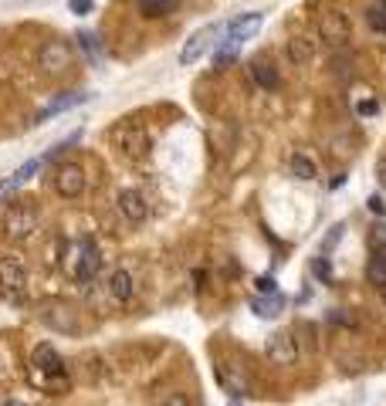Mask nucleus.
Here are the masks:
<instances>
[{
  "mask_svg": "<svg viewBox=\"0 0 386 406\" xmlns=\"http://www.w3.org/2000/svg\"><path fill=\"white\" fill-rule=\"evenodd\" d=\"M112 146L119 156L126 159H143L150 152V132L136 122H126V126H115L112 129Z\"/></svg>",
  "mask_w": 386,
  "mask_h": 406,
  "instance_id": "1",
  "label": "nucleus"
},
{
  "mask_svg": "<svg viewBox=\"0 0 386 406\" xmlns=\"http://www.w3.org/2000/svg\"><path fill=\"white\" fill-rule=\"evenodd\" d=\"M31 366H34V382H58L65 373V359L51 346H38L31 355Z\"/></svg>",
  "mask_w": 386,
  "mask_h": 406,
  "instance_id": "2",
  "label": "nucleus"
},
{
  "mask_svg": "<svg viewBox=\"0 0 386 406\" xmlns=\"http://www.w3.org/2000/svg\"><path fill=\"white\" fill-rule=\"evenodd\" d=\"M319 38H322L325 44H332V48L349 44V17H346L342 10H325V14L319 17Z\"/></svg>",
  "mask_w": 386,
  "mask_h": 406,
  "instance_id": "3",
  "label": "nucleus"
},
{
  "mask_svg": "<svg viewBox=\"0 0 386 406\" xmlns=\"http://www.w3.org/2000/svg\"><path fill=\"white\" fill-rule=\"evenodd\" d=\"M54 190H58V197H65V200L81 197V193H85V170L75 166V163L58 166V173H54Z\"/></svg>",
  "mask_w": 386,
  "mask_h": 406,
  "instance_id": "4",
  "label": "nucleus"
},
{
  "mask_svg": "<svg viewBox=\"0 0 386 406\" xmlns=\"http://www.w3.org/2000/svg\"><path fill=\"white\" fill-rule=\"evenodd\" d=\"M214 41H217V24H204L200 31H193V34H190V41H186L183 51H180V65H193V61H200L207 51L214 48Z\"/></svg>",
  "mask_w": 386,
  "mask_h": 406,
  "instance_id": "5",
  "label": "nucleus"
},
{
  "mask_svg": "<svg viewBox=\"0 0 386 406\" xmlns=\"http://www.w3.org/2000/svg\"><path fill=\"white\" fill-rule=\"evenodd\" d=\"M3 230H7V237H14V241L31 237V230H38V210H34V206H14V210L7 213V220H3Z\"/></svg>",
  "mask_w": 386,
  "mask_h": 406,
  "instance_id": "6",
  "label": "nucleus"
},
{
  "mask_svg": "<svg viewBox=\"0 0 386 406\" xmlns=\"http://www.w3.org/2000/svg\"><path fill=\"white\" fill-rule=\"evenodd\" d=\"M0 288L7 291V295H21L27 288V271L24 264H21V257H0Z\"/></svg>",
  "mask_w": 386,
  "mask_h": 406,
  "instance_id": "7",
  "label": "nucleus"
},
{
  "mask_svg": "<svg viewBox=\"0 0 386 406\" xmlns=\"http://www.w3.org/2000/svg\"><path fill=\"white\" fill-rule=\"evenodd\" d=\"M264 355H268L275 366H295L298 346H295V339H291L288 332H275V335L268 339V346H264Z\"/></svg>",
  "mask_w": 386,
  "mask_h": 406,
  "instance_id": "8",
  "label": "nucleus"
},
{
  "mask_svg": "<svg viewBox=\"0 0 386 406\" xmlns=\"http://www.w3.org/2000/svg\"><path fill=\"white\" fill-rule=\"evenodd\" d=\"M99 268H102V254L95 247V241H81L78 244V268H75V278L78 281H95L99 278Z\"/></svg>",
  "mask_w": 386,
  "mask_h": 406,
  "instance_id": "9",
  "label": "nucleus"
},
{
  "mask_svg": "<svg viewBox=\"0 0 386 406\" xmlns=\"http://www.w3.org/2000/svg\"><path fill=\"white\" fill-rule=\"evenodd\" d=\"M261 24H264V17L257 14V10H251V14H241V17H234L231 24H227V44H234V48H241L248 38H255L257 31H261Z\"/></svg>",
  "mask_w": 386,
  "mask_h": 406,
  "instance_id": "10",
  "label": "nucleus"
},
{
  "mask_svg": "<svg viewBox=\"0 0 386 406\" xmlns=\"http://www.w3.org/2000/svg\"><path fill=\"white\" fill-rule=\"evenodd\" d=\"M115 203H119V213L126 217L129 224H143V220H146V213H150V206H146V197H143L139 190H122Z\"/></svg>",
  "mask_w": 386,
  "mask_h": 406,
  "instance_id": "11",
  "label": "nucleus"
},
{
  "mask_svg": "<svg viewBox=\"0 0 386 406\" xmlns=\"http://www.w3.org/2000/svg\"><path fill=\"white\" fill-rule=\"evenodd\" d=\"M41 166H45V159H27V163L21 166V170H14L10 177H7L3 183H0V200H7L10 193H17V190H21V186H24L27 179L34 177V173H38Z\"/></svg>",
  "mask_w": 386,
  "mask_h": 406,
  "instance_id": "12",
  "label": "nucleus"
},
{
  "mask_svg": "<svg viewBox=\"0 0 386 406\" xmlns=\"http://www.w3.org/2000/svg\"><path fill=\"white\" fill-rule=\"evenodd\" d=\"M41 68L45 72H61V68H68V44L65 41H51V44H45L41 48Z\"/></svg>",
  "mask_w": 386,
  "mask_h": 406,
  "instance_id": "13",
  "label": "nucleus"
},
{
  "mask_svg": "<svg viewBox=\"0 0 386 406\" xmlns=\"http://www.w3.org/2000/svg\"><path fill=\"white\" fill-rule=\"evenodd\" d=\"M251 311H255L257 318H278L284 311V298L278 291H271V295H261V298H251Z\"/></svg>",
  "mask_w": 386,
  "mask_h": 406,
  "instance_id": "14",
  "label": "nucleus"
},
{
  "mask_svg": "<svg viewBox=\"0 0 386 406\" xmlns=\"http://www.w3.org/2000/svg\"><path fill=\"white\" fill-rule=\"evenodd\" d=\"M88 99L85 92H72V95H61V99H54V102H48L41 112H38V122L41 119H51V115H61V112H68V108H75V105H81V102Z\"/></svg>",
  "mask_w": 386,
  "mask_h": 406,
  "instance_id": "15",
  "label": "nucleus"
},
{
  "mask_svg": "<svg viewBox=\"0 0 386 406\" xmlns=\"http://www.w3.org/2000/svg\"><path fill=\"white\" fill-rule=\"evenodd\" d=\"M312 54H315V48H312L309 38H291V41H288V61H291V65H298V68L309 65Z\"/></svg>",
  "mask_w": 386,
  "mask_h": 406,
  "instance_id": "16",
  "label": "nucleus"
},
{
  "mask_svg": "<svg viewBox=\"0 0 386 406\" xmlns=\"http://www.w3.org/2000/svg\"><path fill=\"white\" fill-rule=\"evenodd\" d=\"M108 291H112L115 302H129V298H132V275H129V271H115V275L108 278Z\"/></svg>",
  "mask_w": 386,
  "mask_h": 406,
  "instance_id": "17",
  "label": "nucleus"
},
{
  "mask_svg": "<svg viewBox=\"0 0 386 406\" xmlns=\"http://www.w3.org/2000/svg\"><path fill=\"white\" fill-rule=\"evenodd\" d=\"M366 278H369V284H376V288L386 284V251H373L369 264H366Z\"/></svg>",
  "mask_w": 386,
  "mask_h": 406,
  "instance_id": "18",
  "label": "nucleus"
},
{
  "mask_svg": "<svg viewBox=\"0 0 386 406\" xmlns=\"http://www.w3.org/2000/svg\"><path fill=\"white\" fill-rule=\"evenodd\" d=\"M251 78H255L257 85H261V88H268V92H275V88H278V85H282V78H278V72H275V68H271V65H264V61H261V65H251Z\"/></svg>",
  "mask_w": 386,
  "mask_h": 406,
  "instance_id": "19",
  "label": "nucleus"
},
{
  "mask_svg": "<svg viewBox=\"0 0 386 406\" xmlns=\"http://www.w3.org/2000/svg\"><path fill=\"white\" fill-rule=\"evenodd\" d=\"M139 10H143V17H166L177 10V0H143Z\"/></svg>",
  "mask_w": 386,
  "mask_h": 406,
  "instance_id": "20",
  "label": "nucleus"
},
{
  "mask_svg": "<svg viewBox=\"0 0 386 406\" xmlns=\"http://www.w3.org/2000/svg\"><path fill=\"white\" fill-rule=\"evenodd\" d=\"M78 44H81V51H85V58H88V61H102L99 34H92V31H78Z\"/></svg>",
  "mask_w": 386,
  "mask_h": 406,
  "instance_id": "21",
  "label": "nucleus"
},
{
  "mask_svg": "<svg viewBox=\"0 0 386 406\" xmlns=\"http://www.w3.org/2000/svg\"><path fill=\"white\" fill-rule=\"evenodd\" d=\"M291 173L298 179H315V173H319V170H315V159H309L305 152H295V156H291Z\"/></svg>",
  "mask_w": 386,
  "mask_h": 406,
  "instance_id": "22",
  "label": "nucleus"
},
{
  "mask_svg": "<svg viewBox=\"0 0 386 406\" xmlns=\"http://www.w3.org/2000/svg\"><path fill=\"white\" fill-rule=\"evenodd\" d=\"M366 24L373 27L376 34H386V0H380V3H373V7L366 10Z\"/></svg>",
  "mask_w": 386,
  "mask_h": 406,
  "instance_id": "23",
  "label": "nucleus"
},
{
  "mask_svg": "<svg viewBox=\"0 0 386 406\" xmlns=\"http://www.w3.org/2000/svg\"><path fill=\"white\" fill-rule=\"evenodd\" d=\"M369 247L373 251H386V224H373L369 227Z\"/></svg>",
  "mask_w": 386,
  "mask_h": 406,
  "instance_id": "24",
  "label": "nucleus"
},
{
  "mask_svg": "<svg viewBox=\"0 0 386 406\" xmlns=\"http://www.w3.org/2000/svg\"><path fill=\"white\" fill-rule=\"evenodd\" d=\"M356 112H360V115H376V112H380V102L366 99V102H360V105H356Z\"/></svg>",
  "mask_w": 386,
  "mask_h": 406,
  "instance_id": "25",
  "label": "nucleus"
},
{
  "mask_svg": "<svg viewBox=\"0 0 386 406\" xmlns=\"http://www.w3.org/2000/svg\"><path fill=\"white\" fill-rule=\"evenodd\" d=\"M257 291H261V295H271V291H278V288H275V278H271V275L257 278Z\"/></svg>",
  "mask_w": 386,
  "mask_h": 406,
  "instance_id": "26",
  "label": "nucleus"
},
{
  "mask_svg": "<svg viewBox=\"0 0 386 406\" xmlns=\"http://www.w3.org/2000/svg\"><path fill=\"white\" fill-rule=\"evenodd\" d=\"M369 210H373L376 217H383V213H386V203H383V197H380V193H373V197H369Z\"/></svg>",
  "mask_w": 386,
  "mask_h": 406,
  "instance_id": "27",
  "label": "nucleus"
},
{
  "mask_svg": "<svg viewBox=\"0 0 386 406\" xmlns=\"http://www.w3.org/2000/svg\"><path fill=\"white\" fill-rule=\"evenodd\" d=\"M159 406H190V400H186L183 393H173V396H166Z\"/></svg>",
  "mask_w": 386,
  "mask_h": 406,
  "instance_id": "28",
  "label": "nucleus"
},
{
  "mask_svg": "<svg viewBox=\"0 0 386 406\" xmlns=\"http://www.w3.org/2000/svg\"><path fill=\"white\" fill-rule=\"evenodd\" d=\"M315 278L329 281V264H325V257H322V261H315Z\"/></svg>",
  "mask_w": 386,
  "mask_h": 406,
  "instance_id": "29",
  "label": "nucleus"
},
{
  "mask_svg": "<svg viewBox=\"0 0 386 406\" xmlns=\"http://www.w3.org/2000/svg\"><path fill=\"white\" fill-rule=\"evenodd\" d=\"M376 179H380V186L386 190V156H380V163H376Z\"/></svg>",
  "mask_w": 386,
  "mask_h": 406,
  "instance_id": "30",
  "label": "nucleus"
},
{
  "mask_svg": "<svg viewBox=\"0 0 386 406\" xmlns=\"http://www.w3.org/2000/svg\"><path fill=\"white\" fill-rule=\"evenodd\" d=\"M72 10L75 14H88L92 10V0H72Z\"/></svg>",
  "mask_w": 386,
  "mask_h": 406,
  "instance_id": "31",
  "label": "nucleus"
},
{
  "mask_svg": "<svg viewBox=\"0 0 386 406\" xmlns=\"http://www.w3.org/2000/svg\"><path fill=\"white\" fill-rule=\"evenodd\" d=\"M380 298H383V304H386V284H383V288H380Z\"/></svg>",
  "mask_w": 386,
  "mask_h": 406,
  "instance_id": "32",
  "label": "nucleus"
},
{
  "mask_svg": "<svg viewBox=\"0 0 386 406\" xmlns=\"http://www.w3.org/2000/svg\"><path fill=\"white\" fill-rule=\"evenodd\" d=\"M3 406H27V403H17V400H10V403H3Z\"/></svg>",
  "mask_w": 386,
  "mask_h": 406,
  "instance_id": "33",
  "label": "nucleus"
},
{
  "mask_svg": "<svg viewBox=\"0 0 386 406\" xmlns=\"http://www.w3.org/2000/svg\"><path fill=\"white\" fill-rule=\"evenodd\" d=\"M227 406H237V403H227Z\"/></svg>",
  "mask_w": 386,
  "mask_h": 406,
  "instance_id": "34",
  "label": "nucleus"
}]
</instances>
